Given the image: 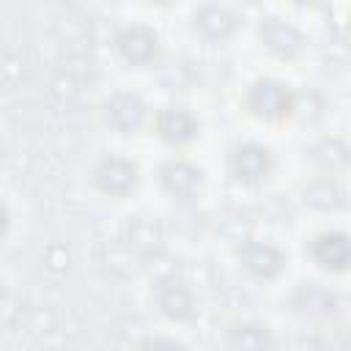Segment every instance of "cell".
Returning <instances> with one entry per match:
<instances>
[{"instance_id": "cell-1", "label": "cell", "mask_w": 351, "mask_h": 351, "mask_svg": "<svg viewBox=\"0 0 351 351\" xmlns=\"http://www.w3.org/2000/svg\"><path fill=\"white\" fill-rule=\"evenodd\" d=\"M247 107L266 121H277L293 110V96L288 85L277 80H258L247 93Z\"/></svg>"}, {"instance_id": "cell-2", "label": "cell", "mask_w": 351, "mask_h": 351, "mask_svg": "<svg viewBox=\"0 0 351 351\" xmlns=\"http://www.w3.org/2000/svg\"><path fill=\"white\" fill-rule=\"evenodd\" d=\"M96 186L104 195L112 197H123L137 186V167L129 159L121 156H107L101 159V165L96 167Z\"/></svg>"}, {"instance_id": "cell-3", "label": "cell", "mask_w": 351, "mask_h": 351, "mask_svg": "<svg viewBox=\"0 0 351 351\" xmlns=\"http://www.w3.org/2000/svg\"><path fill=\"white\" fill-rule=\"evenodd\" d=\"M104 115H107V123L121 134H134L145 123V104L134 93H115L104 104Z\"/></svg>"}, {"instance_id": "cell-4", "label": "cell", "mask_w": 351, "mask_h": 351, "mask_svg": "<svg viewBox=\"0 0 351 351\" xmlns=\"http://www.w3.org/2000/svg\"><path fill=\"white\" fill-rule=\"evenodd\" d=\"M154 302L156 307L167 315V318H176V321H184L192 315L195 310V302H192V291L176 280V277H162L156 280L154 285Z\"/></svg>"}, {"instance_id": "cell-5", "label": "cell", "mask_w": 351, "mask_h": 351, "mask_svg": "<svg viewBox=\"0 0 351 351\" xmlns=\"http://www.w3.org/2000/svg\"><path fill=\"white\" fill-rule=\"evenodd\" d=\"M230 170L239 181H247V184H255L261 178L269 176L271 170V154L266 145H258V143H244L233 151L230 156Z\"/></svg>"}, {"instance_id": "cell-6", "label": "cell", "mask_w": 351, "mask_h": 351, "mask_svg": "<svg viewBox=\"0 0 351 351\" xmlns=\"http://www.w3.org/2000/svg\"><path fill=\"white\" fill-rule=\"evenodd\" d=\"M239 258H241L244 269L252 271L255 277H274L282 269V263H285L282 252L274 244H269V241H250V244H244Z\"/></svg>"}, {"instance_id": "cell-7", "label": "cell", "mask_w": 351, "mask_h": 351, "mask_svg": "<svg viewBox=\"0 0 351 351\" xmlns=\"http://www.w3.org/2000/svg\"><path fill=\"white\" fill-rule=\"evenodd\" d=\"M162 186L173 195V197H192L200 186V170L186 162V159H170L165 167H162Z\"/></svg>"}, {"instance_id": "cell-8", "label": "cell", "mask_w": 351, "mask_h": 351, "mask_svg": "<svg viewBox=\"0 0 351 351\" xmlns=\"http://www.w3.org/2000/svg\"><path fill=\"white\" fill-rule=\"evenodd\" d=\"M156 132H159L162 140H167L173 145H181V143H189L197 134V121L184 107H165L156 115Z\"/></svg>"}, {"instance_id": "cell-9", "label": "cell", "mask_w": 351, "mask_h": 351, "mask_svg": "<svg viewBox=\"0 0 351 351\" xmlns=\"http://www.w3.org/2000/svg\"><path fill=\"white\" fill-rule=\"evenodd\" d=\"M261 38L274 55H282V58L296 55L302 49V33L296 30V25L277 19V16H271L261 25Z\"/></svg>"}, {"instance_id": "cell-10", "label": "cell", "mask_w": 351, "mask_h": 351, "mask_svg": "<svg viewBox=\"0 0 351 351\" xmlns=\"http://www.w3.org/2000/svg\"><path fill=\"white\" fill-rule=\"evenodd\" d=\"M118 52L129 63H148L156 52V36L145 25H132L118 33Z\"/></svg>"}, {"instance_id": "cell-11", "label": "cell", "mask_w": 351, "mask_h": 351, "mask_svg": "<svg viewBox=\"0 0 351 351\" xmlns=\"http://www.w3.org/2000/svg\"><path fill=\"white\" fill-rule=\"evenodd\" d=\"M313 258L332 271H343L348 266L351 250H348V236L346 233H321L313 241Z\"/></svg>"}, {"instance_id": "cell-12", "label": "cell", "mask_w": 351, "mask_h": 351, "mask_svg": "<svg viewBox=\"0 0 351 351\" xmlns=\"http://www.w3.org/2000/svg\"><path fill=\"white\" fill-rule=\"evenodd\" d=\"M195 27L206 36V38H211V41H222V38H228L233 30H236V16L225 8V5H200L197 11H195Z\"/></svg>"}, {"instance_id": "cell-13", "label": "cell", "mask_w": 351, "mask_h": 351, "mask_svg": "<svg viewBox=\"0 0 351 351\" xmlns=\"http://www.w3.org/2000/svg\"><path fill=\"white\" fill-rule=\"evenodd\" d=\"M228 346L230 351H271L274 340L271 332L263 324H239L230 329L228 335Z\"/></svg>"}, {"instance_id": "cell-14", "label": "cell", "mask_w": 351, "mask_h": 351, "mask_svg": "<svg viewBox=\"0 0 351 351\" xmlns=\"http://www.w3.org/2000/svg\"><path fill=\"white\" fill-rule=\"evenodd\" d=\"M296 307L302 310V313H307V315H321V318H326V315H332L335 313V307H337V299H335V293H329L326 288H318L315 282H304L299 291H296Z\"/></svg>"}, {"instance_id": "cell-15", "label": "cell", "mask_w": 351, "mask_h": 351, "mask_svg": "<svg viewBox=\"0 0 351 351\" xmlns=\"http://www.w3.org/2000/svg\"><path fill=\"white\" fill-rule=\"evenodd\" d=\"M304 197L313 203V206H321V208H340L346 203V189L335 181V178H326V181H318L313 184Z\"/></svg>"}, {"instance_id": "cell-16", "label": "cell", "mask_w": 351, "mask_h": 351, "mask_svg": "<svg viewBox=\"0 0 351 351\" xmlns=\"http://www.w3.org/2000/svg\"><path fill=\"white\" fill-rule=\"evenodd\" d=\"M315 162L324 167V170H329V173H335V170H343L346 167V145L340 143V140H324L315 151Z\"/></svg>"}, {"instance_id": "cell-17", "label": "cell", "mask_w": 351, "mask_h": 351, "mask_svg": "<svg viewBox=\"0 0 351 351\" xmlns=\"http://www.w3.org/2000/svg\"><path fill=\"white\" fill-rule=\"evenodd\" d=\"M140 351H186V348H184V343L170 340V337H151L143 343Z\"/></svg>"}, {"instance_id": "cell-18", "label": "cell", "mask_w": 351, "mask_h": 351, "mask_svg": "<svg viewBox=\"0 0 351 351\" xmlns=\"http://www.w3.org/2000/svg\"><path fill=\"white\" fill-rule=\"evenodd\" d=\"M5 230H8V208H5V203L0 200V239L5 236Z\"/></svg>"}]
</instances>
